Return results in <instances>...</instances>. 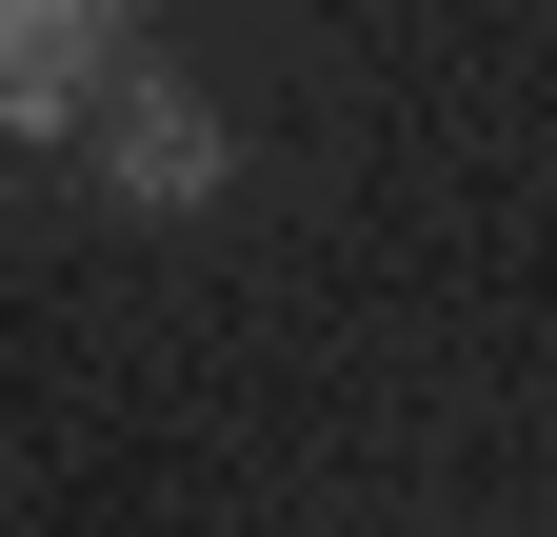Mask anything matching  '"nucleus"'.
Listing matches in <instances>:
<instances>
[{
	"label": "nucleus",
	"mask_w": 557,
	"mask_h": 537,
	"mask_svg": "<svg viewBox=\"0 0 557 537\" xmlns=\"http://www.w3.org/2000/svg\"><path fill=\"white\" fill-rule=\"evenodd\" d=\"M100 60H120V0H0V120H81L100 100Z\"/></svg>",
	"instance_id": "nucleus-1"
},
{
	"label": "nucleus",
	"mask_w": 557,
	"mask_h": 537,
	"mask_svg": "<svg viewBox=\"0 0 557 537\" xmlns=\"http://www.w3.org/2000/svg\"><path fill=\"white\" fill-rule=\"evenodd\" d=\"M120 179L139 199H199V179H220V120H199V100H139L120 120Z\"/></svg>",
	"instance_id": "nucleus-2"
}]
</instances>
